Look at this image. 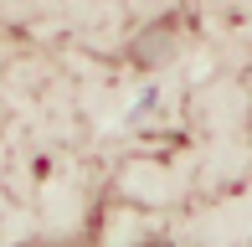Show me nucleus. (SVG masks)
<instances>
[{"mask_svg":"<svg viewBox=\"0 0 252 247\" xmlns=\"http://www.w3.org/2000/svg\"><path fill=\"white\" fill-rule=\"evenodd\" d=\"M134 247H180V242H170V237H144V242H134Z\"/></svg>","mask_w":252,"mask_h":247,"instance_id":"nucleus-2","label":"nucleus"},{"mask_svg":"<svg viewBox=\"0 0 252 247\" xmlns=\"http://www.w3.org/2000/svg\"><path fill=\"white\" fill-rule=\"evenodd\" d=\"M10 247H98L93 232H62V237H26V242H10Z\"/></svg>","mask_w":252,"mask_h":247,"instance_id":"nucleus-1","label":"nucleus"}]
</instances>
